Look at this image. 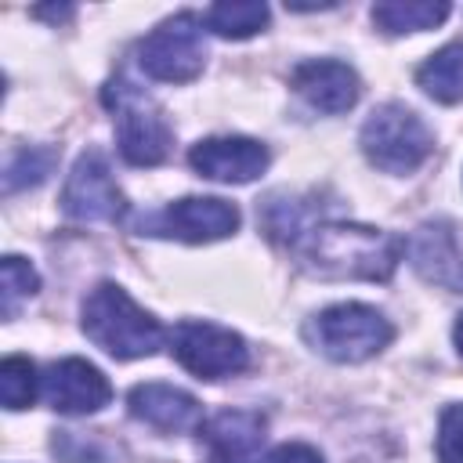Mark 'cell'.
I'll return each mask as SVG.
<instances>
[{
	"mask_svg": "<svg viewBox=\"0 0 463 463\" xmlns=\"http://www.w3.org/2000/svg\"><path fill=\"white\" fill-rule=\"evenodd\" d=\"M36 289H40V271L25 257L7 253L0 260V315L11 322L18 315V307L29 297H36Z\"/></svg>",
	"mask_w": 463,
	"mask_h": 463,
	"instance_id": "obj_19",
	"label": "cell"
},
{
	"mask_svg": "<svg viewBox=\"0 0 463 463\" xmlns=\"http://www.w3.org/2000/svg\"><path fill=\"white\" fill-rule=\"evenodd\" d=\"M358 145H362V156L376 170L405 177L427 163V156L434 152V134L423 123V116L412 112L409 105L383 101L365 116Z\"/></svg>",
	"mask_w": 463,
	"mask_h": 463,
	"instance_id": "obj_5",
	"label": "cell"
},
{
	"mask_svg": "<svg viewBox=\"0 0 463 463\" xmlns=\"http://www.w3.org/2000/svg\"><path fill=\"white\" fill-rule=\"evenodd\" d=\"M416 87L441 101V105H456L463 101V40H452L445 47H438L420 69H416Z\"/></svg>",
	"mask_w": 463,
	"mask_h": 463,
	"instance_id": "obj_17",
	"label": "cell"
},
{
	"mask_svg": "<svg viewBox=\"0 0 463 463\" xmlns=\"http://www.w3.org/2000/svg\"><path fill=\"white\" fill-rule=\"evenodd\" d=\"M304 336L322 358L354 365V362L376 358L394 340V326L373 304L344 300V304H329V307L315 311L304 326Z\"/></svg>",
	"mask_w": 463,
	"mask_h": 463,
	"instance_id": "obj_3",
	"label": "cell"
},
{
	"mask_svg": "<svg viewBox=\"0 0 463 463\" xmlns=\"http://www.w3.org/2000/svg\"><path fill=\"white\" fill-rule=\"evenodd\" d=\"M40 398L61 416H87L112 402V383L87 358H58L40 376Z\"/></svg>",
	"mask_w": 463,
	"mask_h": 463,
	"instance_id": "obj_11",
	"label": "cell"
},
{
	"mask_svg": "<svg viewBox=\"0 0 463 463\" xmlns=\"http://www.w3.org/2000/svg\"><path fill=\"white\" fill-rule=\"evenodd\" d=\"M449 4L445 0H380L373 4L369 18L380 33L387 36H402V33H423L434 29L449 18Z\"/></svg>",
	"mask_w": 463,
	"mask_h": 463,
	"instance_id": "obj_16",
	"label": "cell"
},
{
	"mask_svg": "<svg viewBox=\"0 0 463 463\" xmlns=\"http://www.w3.org/2000/svg\"><path fill=\"white\" fill-rule=\"evenodd\" d=\"M127 409L134 420H141L163 434H184V430H199L206 423L195 394H188L174 383H159V380L134 383L127 394Z\"/></svg>",
	"mask_w": 463,
	"mask_h": 463,
	"instance_id": "obj_15",
	"label": "cell"
},
{
	"mask_svg": "<svg viewBox=\"0 0 463 463\" xmlns=\"http://www.w3.org/2000/svg\"><path fill=\"white\" fill-rule=\"evenodd\" d=\"M405 257L423 282L449 289V293H463V250H459L452 221L445 217L423 221L405 239Z\"/></svg>",
	"mask_w": 463,
	"mask_h": 463,
	"instance_id": "obj_12",
	"label": "cell"
},
{
	"mask_svg": "<svg viewBox=\"0 0 463 463\" xmlns=\"http://www.w3.org/2000/svg\"><path fill=\"white\" fill-rule=\"evenodd\" d=\"M58 163V152L51 145H29V148H18L11 159H7V170H4V195H14L22 188H33L40 181H47V174L54 170Z\"/></svg>",
	"mask_w": 463,
	"mask_h": 463,
	"instance_id": "obj_20",
	"label": "cell"
},
{
	"mask_svg": "<svg viewBox=\"0 0 463 463\" xmlns=\"http://www.w3.org/2000/svg\"><path fill=\"white\" fill-rule=\"evenodd\" d=\"M434 452H438V463H463V402H452L441 409Z\"/></svg>",
	"mask_w": 463,
	"mask_h": 463,
	"instance_id": "obj_22",
	"label": "cell"
},
{
	"mask_svg": "<svg viewBox=\"0 0 463 463\" xmlns=\"http://www.w3.org/2000/svg\"><path fill=\"white\" fill-rule=\"evenodd\" d=\"M101 101L116 119V145L130 166H159L170 156L174 130L166 112L141 87H134L127 76H116L105 83Z\"/></svg>",
	"mask_w": 463,
	"mask_h": 463,
	"instance_id": "obj_4",
	"label": "cell"
},
{
	"mask_svg": "<svg viewBox=\"0 0 463 463\" xmlns=\"http://www.w3.org/2000/svg\"><path fill=\"white\" fill-rule=\"evenodd\" d=\"M40 394V376H36V365L25 358V354H7L0 362V402L4 409L18 412V409H29Z\"/></svg>",
	"mask_w": 463,
	"mask_h": 463,
	"instance_id": "obj_21",
	"label": "cell"
},
{
	"mask_svg": "<svg viewBox=\"0 0 463 463\" xmlns=\"http://www.w3.org/2000/svg\"><path fill=\"white\" fill-rule=\"evenodd\" d=\"M260 463H326L322 452L315 445H304V441H282L275 445L271 452H264Z\"/></svg>",
	"mask_w": 463,
	"mask_h": 463,
	"instance_id": "obj_24",
	"label": "cell"
},
{
	"mask_svg": "<svg viewBox=\"0 0 463 463\" xmlns=\"http://www.w3.org/2000/svg\"><path fill=\"white\" fill-rule=\"evenodd\" d=\"M206 65V25L199 14L181 11L163 18L137 43V69L156 83H192Z\"/></svg>",
	"mask_w": 463,
	"mask_h": 463,
	"instance_id": "obj_6",
	"label": "cell"
},
{
	"mask_svg": "<svg viewBox=\"0 0 463 463\" xmlns=\"http://www.w3.org/2000/svg\"><path fill=\"white\" fill-rule=\"evenodd\" d=\"M33 14L36 18H51V22H65V18H72V7H36Z\"/></svg>",
	"mask_w": 463,
	"mask_h": 463,
	"instance_id": "obj_25",
	"label": "cell"
},
{
	"mask_svg": "<svg viewBox=\"0 0 463 463\" xmlns=\"http://www.w3.org/2000/svg\"><path fill=\"white\" fill-rule=\"evenodd\" d=\"M80 329L83 336L101 347L105 354L130 362L148 358L163 347L166 329L152 311H145L119 282H98L80 304Z\"/></svg>",
	"mask_w": 463,
	"mask_h": 463,
	"instance_id": "obj_2",
	"label": "cell"
},
{
	"mask_svg": "<svg viewBox=\"0 0 463 463\" xmlns=\"http://www.w3.org/2000/svg\"><path fill=\"white\" fill-rule=\"evenodd\" d=\"M271 163V152L264 141L246 134H213L188 148V166L221 184H250L257 181Z\"/></svg>",
	"mask_w": 463,
	"mask_h": 463,
	"instance_id": "obj_10",
	"label": "cell"
},
{
	"mask_svg": "<svg viewBox=\"0 0 463 463\" xmlns=\"http://www.w3.org/2000/svg\"><path fill=\"white\" fill-rule=\"evenodd\" d=\"M289 87L311 109H318L326 116H340V112L354 109V101L362 94L358 72L340 58H304V61H297L293 72H289Z\"/></svg>",
	"mask_w": 463,
	"mask_h": 463,
	"instance_id": "obj_14",
	"label": "cell"
},
{
	"mask_svg": "<svg viewBox=\"0 0 463 463\" xmlns=\"http://www.w3.org/2000/svg\"><path fill=\"white\" fill-rule=\"evenodd\" d=\"M239 224H242V213L235 203L221 195H184L141 217L137 232L156 239H177V242H217L235 235Z\"/></svg>",
	"mask_w": 463,
	"mask_h": 463,
	"instance_id": "obj_8",
	"label": "cell"
},
{
	"mask_svg": "<svg viewBox=\"0 0 463 463\" xmlns=\"http://www.w3.org/2000/svg\"><path fill=\"white\" fill-rule=\"evenodd\" d=\"M268 420L253 409H221L199 427L206 463H260Z\"/></svg>",
	"mask_w": 463,
	"mask_h": 463,
	"instance_id": "obj_13",
	"label": "cell"
},
{
	"mask_svg": "<svg viewBox=\"0 0 463 463\" xmlns=\"http://www.w3.org/2000/svg\"><path fill=\"white\" fill-rule=\"evenodd\" d=\"M452 344H456V351H459V358H463V311H459L456 322H452Z\"/></svg>",
	"mask_w": 463,
	"mask_h": 463,
	"instance_id": "obj_26",
	"label": "cell"
},
{
	"mask_svg": "<svg viewBox=\"0 0 463 463\" xmlns=\"http://www.w3.org/2000/svg\"><path fill=\"white\" fill-rule=\"evenodd\" d=\"M54 452L65 463H98L101 456L90 449V441H83L76 430H54Z\"/></svg>",
	"mask_w": 463,
	"mask_h": 463,
	"instance_id": "obj_23",
	"label": "cell"
},
{
	"mask_svg": "<svg viewBox=\"0 0 463 463\" xmlns=\"http://www.w3.org/2000/svg\"><path fill=\"white\" fill-rule=\"evenodd\" d=\"M293 253H297V264L318 279L387 282L405 253V242L373 224L322 221V224H311L293 242Z\"/></svg>",
	"mask_w": 463,
	"mask_h": 463,
	"instance_id": "obj_1",
	"label": "cell"
},
{
	"mask_svg": "<svg viewBox=\"0 0 463 463\" xmlns=\"http://www.w3.org/2000/svg\"><path fill=\"white\" fill-rule=\"evenodd\" d=\"M170 354L177 358L181 369H188L199 380H224L239 376L250 365V347L246 340L217 322L206 318H184L166 333Z\"/></svg>",
	"mask_w": 463,
	"mask_h": 463,
	"instance_id": "obj_7",
	"label": "cell"
},
{
	"mask_svg": "<svg viewBox=\"0 0 463 463\" xmlns=\"http://www.w3.org/2000/svg\"><path fill=\"white\" fill-rule=\"evenodd\" d=\"M127 210H130V203H127L123 188L116 184L109 159L98 148L83 152L65 177L61 213L80 224H119V221H127Z\"/></svg>",
	"mask_w": 463,
	"mask_h": 463,
	"instance_id": "obj_9",
	"label": "cell"
},
{
	"mask_svg": "<svg viewBox=\"0 0 463 463\" xmlns=\"http://www.w3.org/2000/svg\"><path fill=\"white\" fill-rule=\"evenodd\" d=\"M268 22H271V11L260 0H221V4H210L203 11V25L221 40L257 36L268 29Z\"/></svg>",
	"mask_w": 463,
	"mask_h": 463,
	"instance_id": "obj_18",
	"label": "cell"
}]
</instances>
